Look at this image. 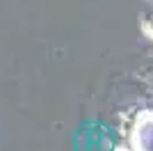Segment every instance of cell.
<instances>
[{
  "instance_id": "cell-2",
  "label": "cell",
  "mask_w": 153,
  "mask_h": 151,
  "mask_svg": "<svg viewBox=\"0 0 153 151\" xmlns=\"http://www.w3.org/2000/svg\"><path fill=\"white\" fill-rule=\"evenodd\" d=\"M144 32H146L149 37H153V19H151V21H146V23H144Z\"/></svg>"
},
{
  "instance_id": "cell-1",
  "label": "cell",
  "mask_w": 153,
  "mask_h": 151,
  "mask_svg": "<svg viewBox=\"0 0 153 151\" xmlns=\"http://www.w3.org/2000/svg\"><path fill=\"white\" fill-rule=\"evenodd\" d=\"M135 147L137 151H153V114L140 121L135 131Z\"/></svg>"
}]
</instances>
